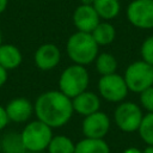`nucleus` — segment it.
I'll use <instances>...</instances> for the list:
<instances>
[{"instance_id": "obj_14", "label": "nucleus", "mask_w": 153, "mask_h": 153, "mask_svg": "<svg viewBox=\"0 0 153 153\" xmlns=\"http://www.w3.org/2000/svg\"><path fill=\"white\" fill-rule=\"evenodd\" d=\"M23 55L19 48L14 44L1 43L0 44V66L6 71H13L20 66Z\"/></svg>"}, {"instance_id": "obj_27", "label": "nucleus", "mask_w": 153, "mask_h": 153, "mask_svg": "<svg viewBox=\"0 0 153 153\" xmlns=\"http://www.w3.org/2000/svg\"><path fill=\"white\" fill-rule=\"evenodd\" d=\"M8 5V0H0V14L5 12V10L7 8Z\"/></svg>"}, {"instance_id": "obj_2", "label": "nucleus", "mask_w": 153, "mask_h": 153, "mask_svg": "<svg viewBox=\"0 0 153 153\" xmlns=\"http://www.w3.org/2000/svg\"><path fill=\"white\" fill-rule=\"evenodd\" d=\"M99 45L96 43L91 33L75 31L69 36L66 43V51L73 63L87 66L94 62Z\"/></svg>"}, {"instance_id": "obj_28", "label": "nucleus", "mask_w": 153, "mask_h": 153, "mask_svg": "<svg viewBox=\"0 0 153 153\" xmlns=\"http://www.w3.org/2000/svg\"><path fill=\"white\" fill-rule=\"evenodd\" d=\"M142 153H153V146L147 145V146L145 147V149L142 151Z\"/></svg>"}, {"instance_id": "obj_18", "label": "nucleus", "mask_w": 153, "mask_h": 153, "mask_svg": "<svg viewBox=\"0 0 153 153\" xmlns=\"http://www.w3.org/2000/svg\"><path fill=\"white\" fill-rule=\"evenodd\" d=\"M47 149L49 153H74L75 143L66 135H53Z\"/></svg>"}, {"instance_id": "obj_22", "label": "nucleus", "mask_w": 153, "mask_h": 153, "mask_svg": "<svg viewBox=\"0 0 153 153\" xmlns=\"http://www.w3.org/2000/svg\"><path fill=\"white\" fill-rule=\"evenodd\" d=\"M141 57L145 62L153 66V36L147 37L141 44Z\"/></svg>"}, {"instance_id": "obj_24", "label": "nucleus", "mask_w": 153, "mask_h": 153, "mask_svg": "<svg viewBox=\"0 0 153 153\" xmlns=\"http://www.w3.org/2000/svg\"><path fill=\"white\" fill-rule=\"evenodd\" d=\"M8 122H10V120H8V117H7L5 106H1V105H0V131L6 128V126L8 124Z\"/></svg>"}, {"instance_id": "obj_3", "label": "nucleus", "mask_w": 153, "mask_h": 153, "mask_svg": "<svg viewBox=\"0 0 153 153\" xmlns=\"http://www.w3.org/2000/svg\"><path fill=\"white\" fill-rule=\"evenodd\" d=\"M90 75L85 66L73 63L65 68L59 78V91L71 99L87 90Z\"/></svg>"}, {"instance_id": "obj_15", "label": "nucleus", "mask_w": 153, "mask_h": 153, "mask_svg": "<svg viewBox=\"0 0 153 153\" xmlns=\"http://www.w3.org/2000/svg\"><path fill=\"white\" fill-rule=\"evenodd\" d=\"M92 6L100 20H111L116 18L121 11L120 0H93Z\"/></svg>"}, {"instance_id": "obj_11", "label": "nucleus", "mask_w": 153, "mask_h": 153, "mask_svg": "<svg viewBox=\"0 0 153 153\" xmlns=\"http://www.w3.org/2000/svg\"><path fill=\"white\" fill-rule=\"evenodd\" d=\"M72 20L76 31L91 33L93 29L99 24L100 18L97 14L96 10L92 5H82L80 4L73 12Z\"/></svg>"}, {"instance_id": "obj_19", "label": "nucleus", "mask_w": 153, "mask_h": 153, "mask_svg": "<svg viewBox=\"0 0 153 153\" xmlns=\"http://www.w3.org/2000/svg\"><path fill=\"white\" fill-rule=\"evenodd\" d=\"M94 65H96V69L100 74V76L116 73V69H117V60L110 53L98 54L94 60Z\"/></svg>"}, {"instance_id": "obj_4", "label": "nucleus", "mask_w": 153, "mask_h": 153, "mask_svg": "<svg viewBox=\"0 0 153 153\" xmlns=\"http://www.w3.org/2000/svg\"><path fill=\"white\" fill-rule=\"evenodd\" d=\"M20 137L26 151L38 153L47 149L53 137V128L39 120H35L23 128Z\"/></svg>"}, {"instance_id": "obj_30", "label": "nucleus", "mask_w": 153, "mask_h": 153, "mask_svg": "<svg viewBox=\"0 0 153 153\" xmlns=\"http://www.w3.org/2000/svg\"><path fill=\"white\" fill-rule=\"evenodd\" d=\"M2 43V36H1V31H0V44Z\"/></svg>"}, {"instance_id": "obj_7", "label": "nucleus", "mask_w": 153, "mask_h": 153, "mask_svg": "<svg viewBox=\"0 0 153 153\" xmlns=\"http://www.w3.org/2000/svg\"><path fill=\"white\" fill-rule=\"evenodd\" d=\"M124 78L117 73L102 75L98 80V92L102 98L111 103H121L128 94Z\"/></svg>"}, {"instance_id": "obj_23", "label": "nucleus", "mask_w": 153, "mask_h": 153, "mask_svg": "<svg viewBox=\"0 0 153 153\" xmlns=\"http://www.w3.org/2000/svg\"><path fill=\"white\" fill-rule=\"evenodd\" d=\"M140 94V104L141 106L147 110V112H153V85L148 88L143 90Z\"/></svg>"}, {"instance_id": "obj_17", "label": "nucleus", "mask_w": 153, "mask_h": 153, "mask_svg": "<svg viewBox=\"0 0 153 153\" xmlns=\"http://www.w3.org/2000/svg\"><path fill=\"white\" fill-rule=\"evenodd\" d=\"M74 153H110V147L104 139L84 137L75 143Z\"/></svg>"}, {"instance_id": "obj_1", "label": "nucleus", "mask_w": 153, "mask_h": 153, "mask_svg": "<svg viewBox=\"0 0 153 153\" xmlns=\"http://www.w3.org/2000/svg\"><path fill=\"white\" fill-rule=\"evenodd\" d=\"M33 111L37 120L50 128L63 127L69 122L74 112L72 99L59 90L41 93L33 103Z\"/></svg>"}, {"instance_id": "obj_29", "label": "nucleus", "mask_w": 153, "mask_h": 153, "mask_svg": "<svg viewBox=\"0 0 153 153\" xmlns=\"http://www.w3.org/2000/svg\"><path fill=\"white\" fill-rule=\"evenodd\" d=\"M93 0H81V4L82 5H92Z\"/></svg>"}, {"instance_id": "obj_25", "label": "nucleus", "mask_w": 153, "mask_h": 153, "mask_svg": "<svg viewBox=\"0 0 153 153\" xmlns=\"http://www.w3.org/2000/svg\"><path fill=\"white\" fill-rule=\"evenodd\" d=\"M8 75V71H6L2 66H0V88L6 84V81H7V76Z\"/></svg>"}, {"instance_id": "obj_16", "label": "nucleus", "mask_w": 153, "mask_h": 153, "mask_svg": "<svg viewBox=\"0 0 153 153\" xmlns=\"http://www.w3.org/2000/svg\"><path fill=\"white\" fill-rule=\"evenodd\" d=\"M91 36L96 41L98 45H109L115 41L116 37V30L111 23L108 20L99 22V24L93 29L91 32Z\"/></svg>"}, {"instance_id": "obj_26", "label": "nucleus", "mask_w": 153, "mask_h": 153, "mask_svg": "<svg viewBox=\"0 0 153 153\" xmlns=\"http://www.w3.org/2000/svg\"><path fill=\"white\" fill-rule=\"evenodd\" d=\"M122 153H142V151H140L136 147H128L127 149H124Z\"/></svg>"}, {"instance_id": "obj_8", "label": "nucleus", "mask_w": 153, "mask_h": 153, "mask_svg": "<svg viewBox=\"0 0 153 153\" xmlns=\"http://www.w3.org/2000/svg\"><path fill=\"white\" fill-rule=\"evenodd\" d=\"M128 22L137 29H153V0H133L127 7Z\"/></svg>"}, {"instance_id": "obj_13", "label": "nucleus", "mask_w": 153, "mask_h": 153, "mask_svg": "<svg viewBox=\"0 0 153 153\" xmlns=\"http://www.w3.org/2000/svg\"><path fill=\"white\" fill-rule=\"evenodd\" d=\"M72 106L74 112L85 117L100 109V98L97 93L86 90L72 98Z\"/></svg>"}, {"instance_id": "obj_21", "label": "nucleus", "mask_w": 153, "mask_h": 153, "mask_svg": "<svg viewBox=\"0 0 153 153\" xmlns=\"http://www.w3.org/2000/svg\"><path fill=\"white\" fill-rule=\"evenodd\" d=\"M137 131L146 145L153 146V112H147L143 115Z\"/></svg>"}, {"instance_id": "obj_10", "label": "nucleus", "mask_w": 153, "mask_h": 153, "mask_svg": "<svg viewBox=\"0 0 153 153\" xmlns=\"http://www.w3.org/2000/svg\"><path fill=\"white\" fill-rule=\"evenodd\" d=\"M61 61V51L54 43H44L39 45L33 54L35 66L41 71H51Z\"/></svg>"}, {"instance_id": "obj_20", "label": "nucleus", "mask_w": 153, "mask_h": 153, "mask_svg": "<svg viewBox=\"0 0 153 153\" xmlns=\"http://www.w3.org/2000/svg\"><path fill=\"white\" fill-rule=\"evenodd\" d=\"M0 148L4 153H25L20 133H8L2 136L0 141Z\"/></svg>"}, {"instance_id": "obj_9", "label": "nucleus", "mask_w": 153, "mask_h": 153, "mask_svg": "<svg viewBox=\"0 0 153 153\" xmlns=\"http://www.w3.org/2000/svg\"><path fill=\"white\" fill-rule=\"evenodd\" d=\"M110 118L109 116L98 110L91 115L84 117L81 123V131L85 137L90 139H104V136L110 130Z\"/></svg>"}, {"instance_id": "obj_12", "label": "nucleus", "mask_w": 153, "mask_h": 153, "mask_svg": "<svg viewBox=\"0 0 153 153\" xmlns=\"http://www.w3.org/2000/svg\"><path fill=\"white\" fill-rule=\"evenodd\" d=\"M7 117L10 122L14 123H24L30 120L33 111V104L24 97H17L11 99L5 106Z\"/></svg>"}, {"instance_id": "obj_6", "label": "nucleus", "mask_w": 153, "mask_h": 153, "mask_svg": "<svg viewBox=\"0 0 153 153\" xmlns=\"http://www.w3.org/2000/svg\"><path fill=\"white\" fill-rule=\"evenodd\" d=\"M143 117L141 108L133 102H121L114 111V120L117 128L124 133L137 131Z\"/></svg>"}, {"instance_id": "obj_31", "label": "nucleus", "mask_w": 153, "mask_h": 153, "mask_svg": "<svg viewBox=\"0 0 153 153\" xmlns=\"http://www.w3.org/2000/svg\"><path fill=\"white\" fill-rule=\"evenodd\" d=\"M110 153H111V152H110Z\"/></svg>"}, {"instance_id": "obj_5", "label": "nucleus", "mask_w": 153, "mask_h": 153, "mask_svg": "<svg viewBox=\"0 0 153 153\" xmlns=\"http://www.w3.org/2000/svg\"><path fill=\"white\" fill-rule=\"evenodd\" d=\"M123 78L129 91L140 93L153 85V66L143 60L135 61L126 68Z\"/></svg>"}]
</instances>
